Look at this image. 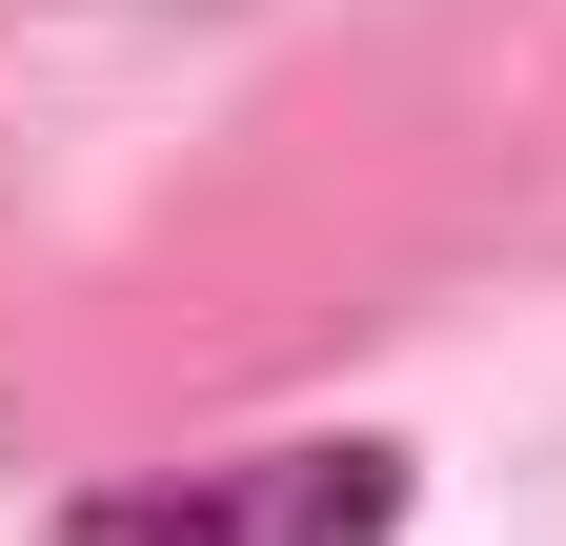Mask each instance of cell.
<instances>
[{
	"instance_id": "cell-1",
	"label": "cell",
	"mask_w": 566,
	"mask_h": 546,
	"mask_svg": "<svg viewBox=\"0 0 566 546\" xmlns=\"http://www.w3.org/2000/svg\"><path fill=\"white\" fill-rule=\"evenodd\" d=\"M405 526V445H263L202 486H102L61 546H385Z\"/></svg>"
}]
</instances>
